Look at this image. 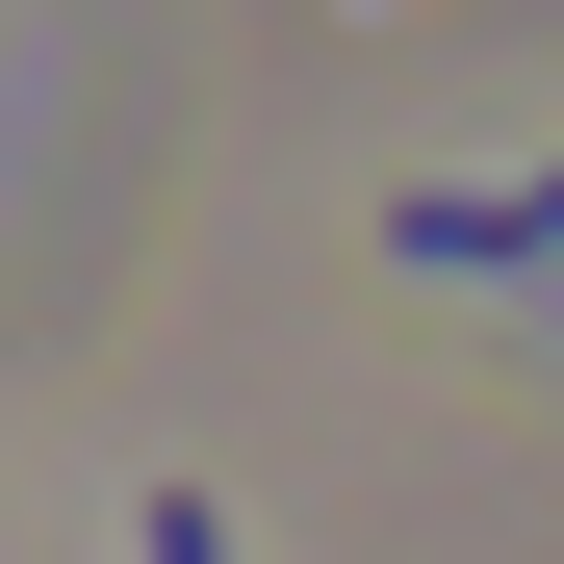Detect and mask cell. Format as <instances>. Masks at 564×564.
Instances as JSON below:
<instances>
[{"label":"cell","instance_id":"6da1fadb","mask_svg":"<svg viewBox=\"0 0 564 564\" xmlns=\"http://www.w3.org/2000/svg\"><path fill=\"white\" fill-rule=\"evenodd\" d=\"M386 257H436V282H513V257H564V154H539V180H411V206H386Z\"/></svg>","mask_w":564,"mask_h":564},{"label":"cell","instance_id":"7a4b0ae2","mask_svg":"<svg viewBox=\"0 0 564 564\" xmlns=\"http://www.w3.org/2000/svg\"><path fill=\"white\" fill-rule=\"evenodd\" d=\"M154 564H231V513H206V488H154Z\"/></svg>","mask_w":564,"mask_h":564}]
</instances>
